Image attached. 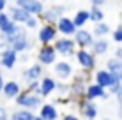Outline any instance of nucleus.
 Here are the masks:
<instances>
[{"mask_svg": "<svg viewBox=\"0 0 122 120\" xmlns=\"http://www.w3.org/2000/svg\"><path fill=\"white\" fill-rule=\"evenodd\" d=\"M4 85H5V80H4L2 72H0V94H2V88H4Z\"/></svg>", "mask_w": 122, "mask_h": 120, "instance_id": "nucleus-39", "label": "nucleus"}, {"mask_svg": "<svg viewBox=\"0 0 122 120\" xmlns=\"http://www.w3.org/2000/svg\"><path fill=\"white\" fill-rule=\"evenodd\" d=\"M90 2V7H103L106 4V0H89Z\"/></svg>", "mask_w": 122, "mask_h": 120, "instance_id": "nucleus-35", "label": "nucleus"}, {"mask_svg": "<svg viewBox=\"0 0 122 120\" xmlns=\"http://www.w3.org/2000/svg\"><path fill=\"white\" fill-rule=\"evenodd\" d=\"M62 120H80V117L74 115V113H66L64 117H62Z\"/></svg>", "mask_w": 122, "mask_h": 120, "instance_id": "nucleus-36", "label": "nucleus"}, {"mask_svg": "<svg viewBox=\"0 0 122 120\" xmlns=\"http://www.w3.org/2000/svg\"><path fill=\"white\" fill-rule=\"evenodd\" d=\"M34 111L30 110H23V108H18L14 110L12 113H9V120H34Z\"/></svg>", "mask_w": 122, "mask_h": 120, "instance_id": "nucleus-26", "label": "nucleus"}, {"mask_svg": "<svg viewBox=\"0 0 122 120\" xmlns=\"http://www.w3.org/2000/svg\"><path fill=\"white\" fill-rule=\"evenodd\" d=\"M34 120H44V118H41L39 115H36V117H34Z\"/></svg>", "mask_w": 122, "mask_h": 120, "instance_id": "nucleus-42", "label": "nucleus"}, {"mask_svg": "<svg viewBox=\"0 0 122 120\" xmlns=\"http://www.w3.org/2000/svg\"><path fill=\"white\" fill-rule=\"evenodd\" d=\"M85 99H89V101H97V99L106 101V99H110V94H108L106 88L99 86L97 83H89L85 88Z\"/></svg>", "mask_w": 122, "mask_h": 120, "instance_id": "nucleus-15", "label": "nucleus"}, {"mask_svg": "<svg viewBox=\"0 0 122 120\" xmlns=\"http://www.w3.org/2000/svg\"><path fill=\"white\" fill-rule=\"evenodd\" d=\"M58 37V30L55 25H46L43 23L37 30V41L41 43V46H46V44H53L55 39Z\"/></svg>", "mask_w": 122, "mask_h": 120, "instance_id": "nucleus-9", "label": "nucleus"}, {"mask_svg": "<svg viewBox=\"0 0 122 120\" xmlns=\"http://www.w3.org/2000/svg\"><path fill=\"white\" fill-rule=\"evenodd\" d=\"M14 2H18V0H14Z\"/></svg>", "mask_w": 122, "mask_h": 120, "instance_id": "nucleus-44", "label": "nucleus"}, {"mask_svg": "<svg viewBox=\"0 0 122 120\" xmlns=\"http://www.w3.org/2000/svg\"><path fill=\"white\" fill-rule=\"evenodd\" d=\"M14 102H16V106H18V108L36 111V110H39L41 106H43L44 101H43V97H41V96H36V94L27 92V90H21V94L14 99Z\"/></svg>", "mask_w": 122, "mask_h": 120, "instance_id": "nucleus-3", "label": "nucleus"}, {"mask_svg": "<svg viewBox=\"0 0 122 120\" xmlns=\"http://www.w3.org/2000/svg\"><path fill=\"white\" fill-rule=\"evenodd\" d=\"M14 4L18 7H21L23 11H27L30 16H37V18H39L46 9L43 0H18V2H14Z\"/></svg>", "mask_w": 122, "mask_h": 120, "instance_id": "nucleus-12", "label": "nucleus"}, {"mask_svg": "<svg viewBox=\"0 0 122 120\" xmlns=\"http://www.w3.org/2000/svg\"><path fill=\"white\" fill-rule=\"evenodd\" d=\"M108 49H110V43H108L106 37H101V39H96L94 44L90 46V51L94 53V57L97 58V57H103L108 53Z\"/></svg>", "mask_w": 122, "mask_h": 120, "instance_id": "nucleus-22", "label": "nucleus"}, {"mask_svg": "<svg viewBox=\"0 0 122 120\" xmlns=\"http://www.w3.org/2000/svg\"><path fill=\"white\" fill-rule=\"evenodd\" d=\"M89 74L90 72L83 71L81 74L73 76V81L69 83V99H73L74 102H78L80 99L85 97V88H87V85L90 83L89 81Z\"/></svg>", "mask_w": 122, "mask_h": 120, "instance_id": "nucleus-2", "label": "nucleus"}, {"mask_svg": "<svg viewBox=\"0 0 122 120\" xmlns=\"http://www.w3.org/2000/svg\"><path fill=\"white\" fill-rule=\"evenodd\" d=\"M2 94H4V97H7V99H16L20 94H21V86H20L18 81L9 80V81H5V85H4Z\"/></svg>", "mask_w": 122, "mask_h": 120, "instance_id": "nucleus-21", "label": "nucleus"}, {"mask_svg": "<svg viewBox=\"0 0 122 120\" xmlns=\"http://www.w3.org/2000/svg\"><path fill=\"white\" fill-rule=\"evenodd\" d=\"M106 69H108V71H110L119 81H122V60L115 58V57L108 58V60H106Z\"/></svg>", "mask_w": 122, "mask_h": 120, "instance_id": "nucleus-23", "label": "nucleus"}, {"mask_svg": "<svg viewBox=\"0 0 122 120\" xmlns=\"http://www.w3.org/2000/svg\"><path fill=\"white\" fill-rule=\"evenodd\" d=\"M55 92L60 96V99H66L69 97V83H66V81H57V88Z\"/></svg>", "mask_w": 122, "mask_h": 120, "instance_id": "nucleus-28", "label": "nucleus"}, {"mask_svg": "<svg viewBox=\"0 0 122 120\" xmlns=\"http://www.w3.org/2000/svg\"><path fill=\"white\" fill-rule=\"evenodd\" d=\"M89 16H90V21L94 25L104 21V11H103V7H90Z\"/></svg>", "mask_w": 122, "mask_h": 120, "instance_id": "nucleus-27", "label": "nucleus"}, {"mask_svg": "<svg viewBox=\"0 0 122 120\" xmlns=\"http://www.w3.org/2000/svg\"><path fill=\"white\" fill-rule=\"evenodd\" d=\"M55 27H57L58 34L62 37H73L76 34V30H78V28L74 27V23H73V18H69V16H62Z\"/></svg>", "mask_w": 122, "mask_h": 120, "instance_id": "nucleus-16", "label": "nucleus"}, {"mask_svg": "<svg viewBox=\"0 0 122 120\" xmlns=\"http://www.w3.org/2000/svg\"><path fill=\"white\" fill-rule=\"evenodd\" d=\"M18 64V53L14 49L7 48L5 44H0V65L4 69H14V65Z\"/></svg>", "mask_w": 122, "mask_h": 120, "instance_id": "nucleus-13", "label": "nucleus"}, {"mask_svg": "<svg viewBox=\"0 0 122 120\" xmlns=\"http://www.w3.org/2000/svg\"><path fill=\"white\" fill-rule=\"evenodd\" d=\"M0 120H9V111L5 106H0Z\"/></svg>", "mask_w": 122, "mask_h": 120, "instance_id": "nucleus-33", "label": "nucleus"}, {"mask_svg": "<svg viewBox=\"0 0 122 120\" xmlns=\"http://www.w3.org/2000/svg\"><path fill=\"white\" fill-rule=\"evenodd\" d=\"M94 83H97L99 86H103V88H110V86H113L115 83H122V81H119L113 74L108 71V69H99V71L94 72Z\"/></svg>", "mask_w": 122, "mask_h": 120, "instance_id": "nucleus-14", "label": "nucleus"}, {"mask_svg": "<svg viewBox=\"0 0 122 120\" xmlns=\"http://www.w3.org/2000/svg\"><path fill=\"white\" fill-rule=\"evenodd\" d=\"M11 21V18H9V14H7V12L5 11H4V12H0V30H2V28L4 27H5V25L7 23H9Z\"/></svg>", "mask_w": 122, "mask_h": 120, "instance_id": "nucleus-32", "label": "nucleus"}, {"mask_svg": "<svg viewBox=\"0 0 122 120\" xmlns=\"http://www.w3.org/2000/svg\"><path fill=\"white\" fill-rule=\"evenodd\" d=\"M103 120H112V118H103Z\"/></svg>", "mask_w": 122, "mask_h": 120, "instance_id": "nucleus-43", "label": "nucleus"}, {"mask_svg": "<svg viewBox=\"0 0 122 120\" xmlns=\"http://www.w3.org/2000/svg\"><path fill=\"white\" fill-rule=\"evenodd\" d=\"M27 92L36 94V96H41V83L39 81H30V83L27 85Z\"/></svg>", "mask_w": 122, "mask_h": 120, "instance_id": "nucleus-30", "label": "nucleus"}, {"mask_svg": "<svg viewBox=\"0 0 122 120\" xmlns=\"http://www.w3.org/2000/svg\"><path fill=\"white\" fill-rule=\"evenodd\" d=\"M113 97H115V101H117V108H122V86L119 88V92H117Z\"/></svg>", "mask_w": 122, "mask_h": 120, "instance_id": "nucleus-34", "label": "nucleus"}, {"mask_svg": "<svg viewBox=\"0 0 122 120\" xmlns=\"http://www.w3.org/2000/svg\"><path fill=\"white\" fill-rule=\"evenodd\" d=\"M90 32H92V35H94L96 39H101V37H106L108 34H112V28L106 21H101V23H96Z\"/></svg>", "mask_w": 122, "mask_h": 120, "instance_id": "nucleus-25", "label": "nucleus"}, {"mask_svg": "<svg viewBox=\"0 0 122 120\" xmlns=\"http://www.w3.org/2000/svg\"><path fill=\"white\" fill-rule=\"evenodd\" d=\"M112 39H113V43H117V44L122 43V25H119L117 28L112 30Z\"/></svg>", "mask_w": 122, "mask_h": 120, "instance_id": "nucleus-31", "label": "nucleus"}, {"mask_svg": "<svg viewBox=\"0 0 122 120\" xmlns=\"http://www.w3.org/2000/svg\"><path fill=\"white\" fill-rule=\"evenodd\" d=\"M53 48L58 57H74V53H76V44H74L73 37H57Z\"/></svg>", "mask_w": 122, "mask_h": 120, "instance_id": "nucleus-4", "label": "nucleus"}, {"mask_svg": "<svg viewBox=\"0 0 122 120\" xmlns=\"http://www.w3.org/2000/svg\"><path fill=\"white\" fill-rule=\"evenodd\" d=\"M57 51L53 48V44H46V46H41L39 51H37V64H41L43 67H48V65H53L57 62Z\"/></svg>", "mask_w": 122, "mask_h": 120, "instance_id": "nucleus-10", "label": "nucleus"}, {"mask_svg": "<svg viewBox=\"0 0 122 120\" xmlns=\"http://www.w3.org/2000/svg\"><path fill=\"white\" fill-rule=\"evenodd\" d=\"M115 58H119V60H122V46H117V49H115Z\"/></svg>", "mask_w": 122, "mask_h": 120, "instance_id": "nucleus-38", "label": "nucleus"}, {"mask_svg": "<svg viewBox=\"0 0 122 120\" xmlns=\"http://www.w3.org/2000/svg\"><path fill=\"white\" fill-rule=\"evenodd\" d=\"M74 58H76L78 65L81 67V71H87V72L94 71L96 64H97V58L94 57V53H92L90 49H76Z\"/></svg>", "mask_w": 122, "mask_h": 120, "instance_id": "nucleus-5", "label": "nucleus"}, {"mask_svg": "<svg viewBox=\"0 0 122 120\" xmlns=\"http://www.w3.org/2000/svg\"><path fill=\"white\" fill-rule=\"evenodd\" d=\"M64 14H66V5H60V4H57V5L46 7L44 12L39 16V19H43L46 25H57L58 19H60Z\"/></svg>", "mask_w": 122, "mask_h": 120, "instance_id": "nucleus-8", "label": "nucleus"}, {"mask_svg": "<svg viewBox=\"0 0 122 120\" xmlns=\"http://www.w3.org/2000/svg\"><path fill=\"white\" fill-rule=\"evenodd\" d=\"M76 108H78V113L80 117L87 118V120H97V115H99V110L96 106L94 101H89V99H80L76 102Z\"/></svg>", "mask_w": 122, "mask_h": 120, "instance_id": "nucleus-7", "label": "nucleus"}, {"mask_svg": "<svg viewBox=\"0 0 122 120\" xmlns=\"http://www.w3.org/2000/svg\"><path fill=\"white\" fill-rule=\"evenodd\" d=\"M39 83H41V97H43V99L50 97L51 94H55L57 80H55L53 76H50V74H44V76L39 80Z\"/></svg>", "mask_w": 122, "mask_h": 120, "instance_id": "nucleus-18", "label": "nucleus"}, {"mask_svg": "<svg viewBox=\"0 0 122 120\" xmlns=\"http://www.w3.org/2000/svg\"><path fill=\"white\" fill-rule=\"evenodd\" d=\"M28 60V55H25V53H21V62H27Z\"/></svg>", "mask_w": 122, "mask_h": 120, "instance_id": "nucleus-41", "label": "nucleus"}, {"mask_svg": "<svg viewBox=\"0 0 122 120\" xmlns=\"http://www.w3.org/2000/svg\"><path fill=\"white\" fill-rule=\"evenodd\" d=\"M9 7V0H0V12H4Z\"/></svg>", "mask_w": 122, "mask_h": 120, "instance_id": "nucleus-37", "label": "nucleus"}, {"mask_svg": "<svg viewBox=\"0 0 122 120\" xmlns=\"http://www.w3.org/2000/svg\"><path fill=\"white\" fill-rule=\"evenodd\" d=\"M73 41H74V44H76L78 49H90V46L96 41V37L92 35V32L87 30V28H78L76 34L73 35Z\"/></svg>", "mask_w": 122, "mask_h": 120, "instance_id": "nucleus-11", "label": "nucleus"}, {"mask_svg": "<svg viewBox=\"0 0 122 120\" xmlns=\"http://www.w3.org/2000/svg\"><path fill=\"white\" fill-rule=\"evenodd\" d=\"M4 44H5L7 48L14 49L18 55H20V53L28 51V49L32 48V41H30V37H28V30L23 28L21 25H20V28L12 35H9V37L4 39Z\"/></svg>", "mask_w": 122, "mask_h": 120, "instance_id": "nucleus-1", "label": "nucleus"}, {"mask_svg": "<svg viewBox=\"0 0 122 120\" xmlns=\"http://www.w3.org/2000/svg\"><path fill=\"white\" fill-rule=\"evenodd\" d=\"M90 21V16H89V11H85V9H80L74 12V16H73V23H74V27L76 28H83L87 23Z\"/></svg>", "mask_w": 122, "mask_h": 120, "instance_id": "nucleus-24", "label": "nucleus"}, {"mask_svg": "<svg viewBox=\"0 0 122 120\" xmlns=\"http://www.w3.org/2000/svg\"><path fill=\"white\" fill-rule=\"evenodd\" d=\"M50 2H53V0H50Z\"/></svg>", "mask_w": 122, "mask_h": 120, "instance_id": "nucleus-45", "label": "nucleus"}, {"mask_svg": "<svg viewBox=\"0 0 122 120\" xmlns=\"http://www.w3.org/2000/svg\"><path fill=\"white\" fill-rule=\"evenodd\" d=\"M117 117L122 120V108H117Z\"/></svg>", "mask_w": 122, "mask_h": 120, "instance_id": "nucleus-40", "label": "nucleus"}, {"mask_svg": "<svg viewBox=\"0 0 122 120\" xmlns=\"http://www.w3.org/2000/svg\"><path fill=\"white\" fill-rule=\"evenodd\" d=\"M37 115H39L41 118H44V120H58L60 118L57 106L51 104V102H43V106L39 108V113Z\"/></svg>", "mask_w": 122, "mask_h": 120, "instance_id": "nucleus-20", "label": "nucleus"}, {"mask_svg": "<svg viewBox=\"0 0 122 120\" xmlns=\"http://www.w3.org/2000/svg\"><path fill=\"white\" fill-rule=\"evenodd\" d=\"M43 76H44V67L41 64H32L23 71V78L27 80V83H30V81H39Z\"/></svg>", "mask_w": 122, "mask_h": 120, "instance_id": "nucleus-19", "label": "nucleus"}, {"mask_svg": "<svg viewBox=\"0 0 122 120\" xmlns=\"http://www.w3.org/2000/svg\"><path fill=\"white\" fill-rule=\"evenodd\" d=\"M5 12L9 14L11 21H14L16 25H25V21L30 18V14H28L27 11H23L21 7H18L16 4H14V5H9V7L5 9Z\"/></svg>", "mask_w": 122, "mask_h": 120, "instance_id": "nucleus-17", "label": "nucleus"}, {"mask_svg": "<svg viewBox=\"0 0 122 120\" xmlns=\"http://www.w3.org/2000/svg\"><path fill=\"white\" fill-rule=\"evenodd\" d=\"M39 21L41 19L37 18V16H30V18L25 21V28H27V30H39V27H41Z\"/></svg>", "mask_w": 122, "mask_h": 120, "instance_id": "nucleus-29", "label": "nucleus"}, {"mask_svg": "<svg viewBox=\"0 0 122 120\" xmlns=\"http://www.w3.org/2000/svg\"><path fill=\"white\" fill-rule=\"evenodd\" d=\"M51 67H53V78H55L57 81H66L67 83V80H71V78L74 76L73 65L67 60H57Z\"/></svg>", "mask_w": 122, "mask_h": 120, "instance_id": "nucleus-6", "label": "nucleus"}]
</instances>
